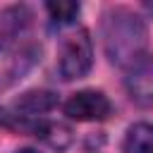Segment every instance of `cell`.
Masks as SVG:
<instances>
[{
	"instance_id": "obj_1",
	"label": "cell",
	"mask_w": 153,
	"mask_h": 153,
	"mask_svg": "<svg viewBox=\"0 0 153 153\" xmlns=\"http://www.w3.org/2000/svg\"><path fill=\"white\" fill-rule=\"evenodd\" d=\"M103 45L112 65L129 67L146 55L143 50L148 45V29L136 12L127 7H112L103 22Z\"/></svg>"
},
{
	"instance_id": "obj_2",
	"label": "cell",
	"mask_w": 153,
	"mask_h": 153,
	"mask_svg": "<svg viewBox=\"0 0 153 153\" xmlns=\"http://www.w3.org/2000/svg\"><path fill=\"white\" fill-rule=\"evenodd\" d=\"M91 65H93L91 38H88L86 29H79L76 33L65 38V43L60 48V57H57V69L65 81H72V79L86 76Z\"/></svg>"
},
{
	"instance_id": "obj_4",
	"label": "cell",
	"mask_w": 153,
	"mask_h": 153,
	"mask_svg": "<svg viewBox=\"0 0 153 153\" xmlns=\"http://www.w3.org/2000/svg\"><path fill=\"white\" fill-rule=\"evenodd\" d=\"M124 86L129 98L141 108H153V55H141L127 67Z\"/></svg>"
},
{
	"instance_id": "obj_3",
	"label": "cell",
	"mask_w": 153,
	"mask_h": 153,
	"mask_svg": "<svg viewBox=\"0 0 153 153\" xmlns=\"http://www.w3.org/2000/svg\"><path fill=\"white\" fill-rule=\"evenodd\" d=\"M110 112H112V105H110L108 96L100 91H93V88L74 93L65 103V115L76 122H100V120H108Z\"/></svg>"
},
{
	"instance_id": "obj_9",
	"label": "cell",
	"mask_w": 153,
	"mask_h": 153,
	"mask_svg": "<svg viewBox=\"0 0 153 153\" xmlns=\"http://www.w3.org/2000/svg\"><path fill=\"white\" fill-rule=\"evenodd\" d=\"M17 153H38V151H33V148H19Z\"/></svg>"
},
{
	"instance_id": "obj_8",
	"label": "cell",
	"mask_w": 153,
	"mask_h": 153,
	"mask_svg": "<svg viewBox=\"0 0 153 153\" xmlns=\"http://www.w3.org/2000/svg\"><path fill=\"white\" fill-rule=\"evenodd\" d=\"M45 10L50 12L55 24H72L81 7H79V2H72V0H57V2H48Z\"/></svg>"
},
{
	"instance_id": "obj_5",
	"label": "cell",
	"mask_w": 153,
	"mask_h": 153,
	"mask_svg": "<svg viewBox=\"0 0 153 153\" xmlns=\"http://www.w3.org/2000/svg\"><path fill=\"white\" fill-rule=\"evenodd\" d=\"M31 24V10L26 5H12L0 10V50L10 48Z\"/></svg>"
},
{
	"instance_id": "obj_7",
	"label": "cell",
	"mask_w": 153,
	"mask_h": 153,
	"mask_svg": "<svg viewBox=\"0 0 153 153\" xmlns=\"http://www.w3.org/2000/svg\"><path fill=\"white\" fill-rule=\"evenodd\" d=\"M124 153H153V124H131L124 136Z\"/></svg>"
},
{
	"instance_id": "obj_6",
	"label": "cell",
	"mask_w": 153,
	"mask_h": 153,
	"mask_svg": "<svg viewBox=\"0 0 153 153\" xmlns=\"http://www.w3.org/2000/svg\"><path fill=\"white\" fill-rule=\"evenodd\" d=\"M57 105V96L53 91H26L14 100V108L26 115H41Z\"/></svg>"
}]
</instances>
